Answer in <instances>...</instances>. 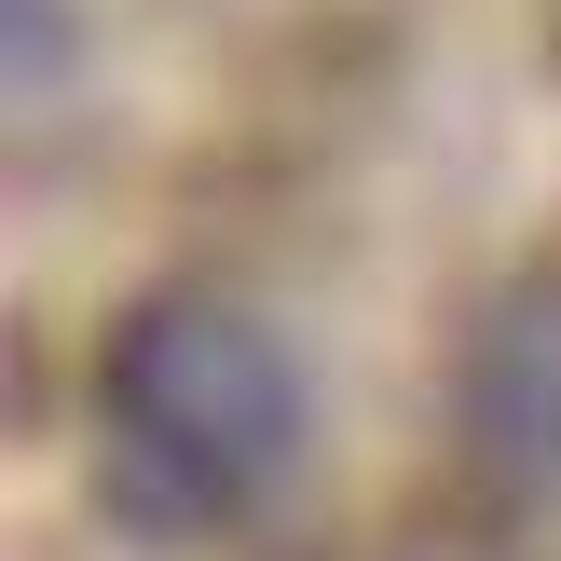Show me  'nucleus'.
<instances>
[{
    "mask_svg": "<svg viewBox=\"0 0 561 561\" xmlns=\"http://www.w3.org/2000/svg\"><path fill=\"white\" fill-rule=\"evenodd\" d=\"M301 453V370L233 301H151L96 370V480L137 535H219Z\"/></svg>",
    "mask_w": 561,
    "mask_h": 561,
    "instance_id": "obj_1",
    "label": "nucleus"
}]
</instances>
